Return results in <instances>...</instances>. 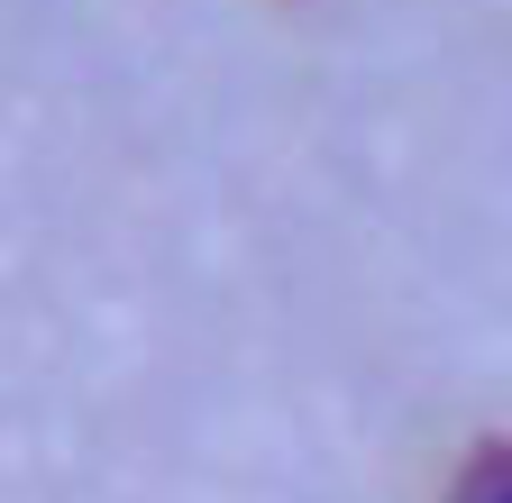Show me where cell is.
I'll list each match as a JSON object with an SVG mask.
<instances>
[{
  "label": "cell",
  "instance_id": "obj_1",
  "mask_svg": "<svg viewBox=\"0 0 512 503\" xmlns=\"http://www.w3.org/2000/svg\"><path fill=\"white\" fill-rule=\"evenodd\" d=\"M448 503H512V439L476 449V458L458 467V485H448Z\"/></svg>",
  "mask_w": 512,
  "mask_h": 503
}]
</instances>
